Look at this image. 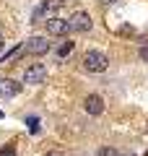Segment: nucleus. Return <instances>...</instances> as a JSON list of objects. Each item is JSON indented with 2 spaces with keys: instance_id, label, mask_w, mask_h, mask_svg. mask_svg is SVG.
<instances>
[{
  "instance_id": "nucleus-5",
  "label": "nucleus",
  "mask_w": 148,
  "mask_h": 156,
  "mask_svg": "<svg viewBox=\"0 0 148 156\" xmlns=\"http://www.w3.org/2000/svg\"><path fill=\"white\" fill-rule=\"evenodd\" d=\"M83 109H86L88 115H101V112H104V99L99 94H88L86 99H83Z\"/></svg>"
},
{
  "instance_id": "nucleus-10",
  "label": "nucleus",
  "mask_w": 148,
  "mask_h": 156,
  "mask_svg": "<svg viewBox=\"0 0 148 156\" xmlns=\"http://www.w3.org/2000/svg\"><path fill=\"white\" fill-rule=\"evenodd\" d=\"M47 11H57V8H62V0H44L42 3Z\"/></svg>"
},
{
  "instance_id": "nucleus-13",
  "label": "nucleus",
  "mask_w": 148,
  "mask_h": 156,
  "mask_svg": "<svg viewBox=\"0 0 148 156\" xmlns=\"http://www.w3.org/2000/svg\"><path fill=\"white\" fill-rule=\"evenodd\" d=\"M44 156H65V154H62V151H47Z\"/></svg>"
},
{
  "instance_id": "nucleus-15",
  "label": "nucleus",
  "mask_w": 148,
  "mask_h": 156,
  "mask_svg": "<svg viewBox=\"0 0 148 156\" xmlns=\"http://www.w3.org/2000/svg\"><path fill=\"white\" fill-rule=\"evenodd\" d=\"M101 3H107V5H109V3H117V0H101Z\"/></svg>"
},
{
  "instance_id": "nucleus-8",
  "label": "nucleus",
  "mask_w": 148,
  "mask_h": 156,
  "mask_svg": "<svg viewBox=\"0 0 148 156\" xmlns=\"http://www.w3.org/2000/svg\"><path fill=\"white\" fill-rule=\"evenodd\" d=\"M73 47H76V42H70V39H68V42H62V44H60V50H57V57L70 55V52H73Z\"/></svg>"
},
{
  "instance_id": "nucleus-1",
  "label": "nucleus",
  "mask_w": 148,
  "mask_h": 156,
  "mask_svg": "<svg viewBox=\"0 0 148 156\" xmlns=\"http://www.w3.org/2000/svg\"><path fill=\"white\" fill-rule=\"evenodd\" d=\"M83 68H86L88 73H104L107 68H109V57L101 50H88L86 55H83Z\"/></svg>"
},
{
  "instance_id": "nucleus-12",
  "label": "nucleus",
  "mask_w": 148,
  "mask_h": 156,
  "mask_svg": "<svg viewBox=\"0 0 148 156\" xmlns=\"http://www.w3.org/2000/svg\"><path fill=\"white\" fill-rule=\"evenodd\" d=\"M0 156H16L13 146H3V148H0Z\"/></svg>"
},
{
  "instance_id": "nucleus-11",
  "label": "nucleus",
  "mask_w": 148,
  "mask_h": 156,
  "mask_svg": "<svg viewBox=\"0 0 148 156\" xmlns=\"http://www.w3.org/2000/svg\"><path fill=\"white\" fill-rule=\"evenodd\" d=\"M138 57H140L143 62H148V44H143L140 50H138Z\"/></svg>"
},
{
  "instance_id": "nucleus-7",
  "label": "nucleus",
  "mask_w": 148,
  "mask_h": 156,
  "mask_svg": "<svg viewBox=\"0 0 148 156\" xmlns=\"http://www.w3.org/2000/svg\"><path fill=\"white\" fill-rule=\"evenodd\" d=\"M0 94H3V96H18V94H21V83L5 78V81L0 83Z\"/></svg>"
},
{
  "instance_id": "nucleus-2",
  "label": "nucleus",
  "mask_w": 148,
  "mask_h": 156,
  "mask_svg": "<svg viewBox=\"0 0 148 156\" xmlns=\"http://www.w3.org/2000/svg\"><path fill=\"white\" fill-rule=\"evenodd\" d=\"M91 26H93V18H91L88 11H76L70 18H68V29H70V31L86 34V31H91Z\"/></svg>"
},
{
  "instance_id": "nucleus-3",
  "label": "nucleus",
  "mask_w": 148,
  "mask_h": 156,
  "mask_svg": "<svg viewBox=\"0 0 148 156\" xmlns=\"http://www.w3.org/2000/svg\"><path fill=\"white\" fill-rule=\"evenodd\" d=\"M44 78H47V65H44V62H31V65L23 70V83H29V86L42 83Z\"/></svg>"
},
{
  "instance_id": "nucleus-16",
  "label": "nucleus",
  "mask_w": 148,
  "mask_h": 156,
  "mask_svg": "<svg viewBox=\"0 0 148 156\" xmlns=\"http://www.w3.org/2000/svg\"><path fill=\"white\" fill-rule=\"evenodd\" d=\"M0 117H3V112H0Z\"/></svg>"
},
{
  "instance_id": "nucleus-4",
  "label": "nucleus",
  "mask_w": 148,
  "mask_h": 156,
  "mask_svg": "<svg viewBox=\"0 0 148 156\" xmlns=\"http://www.w3.org/2000/svg\"><path fill=\"white\" fill-rule=\"evenodd\" d=\"M26 52H29V55H47V52H49L47 37H31V39H26Z\"/></svg>"
},
{
  "instance_id": "nucleus-9",
  "label": "nucleus",
  "mask_w": 148,
  "mask_h": 156,
  "mask_svg": "<svg viewBox=\"0 0 148 156\" xmlns=\"http://www.w3.org/2000/svg\"><path fill=\"white\" fill-rule=\"evenodd\" d=\"M96 156H120V154H117L115 146H101V148L96 151Z\"/></svg>"
},
{
  "instance_id": "nucleus-6",
  "label": "nucleus",
  "mask_w": 148,
  "mask_h": 156,
  "mask_svg": "<svg viewBox=\"0 0 148 156\" xmlns=\"http://www.w3.org/2000/svg\"><path fill=\"white\" fill-rule=\"evenodd\" d=\"M47 31L49 34H55V37H62V34H68L70 29H68V18H49L47 21Z\"/></svg>"
},
{
  "instance_id": "nucleus-14",
  "label": "nucleus",
  "mask_w": 148,
  "mask_h": 156,
  "mask_svg": "<svg viewBox=\"0 0 148 156\" xmlns=\"http://www.w3.org/2000/svg\"><path fill=\"white\" fill-rule=\"evenodd\" d=\"M3 47H5V37H3V34H0V50H3Z\"/></svg>"
}]
</instances>
